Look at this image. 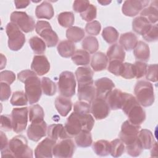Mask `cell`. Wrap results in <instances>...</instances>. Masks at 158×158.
<instances>
[{
	"label": "cell",
	"mask_w": 158,
	"mask_h": 158,
	"mask_svg": "<svg viewBox=\"0 0 158 158\" xmlns=\"http://www.w3.org/2000/svg\"><path fill=\"white\" fill-rule=\"evenodd\" d=\"M19 81L24 83L25 93L30 104L36 103L40 100L41 94V81L36 73L33 70H25L17 74Z\"/></svg>",
	"instance_id": "cell-1"
},
{
	"label": "cell",
	"mask_w": 158,
	"mask_h": 158,
	"mask_svg": "<svg viewBox=\"0 0 158 158\" xmlns=\"http://www.w3.org/2000/svg\"><path fill=\"white\" fill-rule=\"evenodd\" d=\"M94 124V120L91 114L80 115L73 112L67 118L64 127L68 136L72 138L81 130L90 131Z\"/></svg>",
	"instance_id": "cell-2"
},
{
	"label": "cell",
	"mask_w": 158,
	"mask_h": 158,
	"mask_svg": "<svg viewBox=\"0 0 158 158\" xmlns=\"http://www.w3.org/2000/svg\"><path fill=\"white\" fill-rule=\"evenodd\" d=\"M122 110L127 115L132 124L140 125L146 119V112L137 99L132 94L123 93V101Z\"/></svg>",
	"instance_id": "cell-3"
},
{
	"label": "cell",
	"mask_w": 158,
	"mask_h": 158,
	"mask_svg": "<svg viewBox=\"0 0 158 158\" xmlns=\"http://www.w3.org/2000/svg\"><path fill=\"white\" fill-rule=\"evenodd\" d=\"M134 92L136 99L142 106L149 107L154 103V88L150 82L146 80L138 81L135 85Z\"/></svg>",
	"instance_id": "cell-4"
},
{
	"label": "cell",
	"mask_w": 158,
	"mask_h": 158,
	"mask_svg": "<svg viewBox=\"0 0 158 158\" xmlns=\"http://www.w3.org/2000/svg\"><path fill=\"white\" fill-rule=\"evenodd\" d=\"M8 147L14 157H33V151L28 146V141L22 135L13 137L9 141Z\"/></svg>",
	"instance_id": "cell-5"
},
{
	"label": "cell",
	"mask_w": 158,
	"mask_h": 158,
	"mask_svg": "<svg viewBox=\"0 0 158 158\" xmlns=\"http://www.w3.org/2000/svg\"><path fill=\"white\" fill-rule=\"evenodd\" d=\"M6 32L8 36V47L14 51L20 50L25 43V35L19 28L12 22L6 25Z\"/></svg>",
	"instance_id": "cell-6"
},
{
	"label": "cell",
	"mask_w": 158,
	"mask_h": 158,
	"mask_svg": "<svg viewBox=\"0 0 158 158\" xmlns=\"http://www.w3.org/2000/svg\"><path fill=\"white\" fill-rule=\"evenodd\" d=\"M57 84L61 96L71 98L75 94L76 81L74 74L72 72H62L59 77Z\"/></svg>",
	"instance_id": "cell-7"
},
{
	"label": "cell",
	"mask_w": 158,
	"mask_h": 158,
	"mask_svg": "<svg viewBox=\"0 0 158 158\" xmlns=\"http://www.w3.org/2000/svg\"><path fill=\"white\" fill-rule=\"evenodd\" d=\"M36 32L43 39L47 47L55 46L58 42V36L52 29L50 23L44 20H39L35 25Z\"/></svg>",
	"instance_id": "cell-8"
},
{
	"label": "cell",
	"mask_w": 158,
	"mask_h": 158,
	"mask_svg": "<svg viewBox=\"0 0 158 158\" xmlns=\"http://www.w3.org/2000/svg\"><path fill=\"white\" fill-rule=\"evenodd\" d=\"M10 21L25 33L31 32L35 28V24L33 18L28 15L25 12H13L10 15Z\"/></svg>",
	"instance_id": "cell-9"
},
{
	"label": "cell",
	"mask_w": 158,
	"mask_h": 158,
	"mask_svg": "<svg viewBox=\"0 0 158 158\" xmlns=\"http://www.w3.org/2000/svg\"><path fill=\"white\" fill-rule=\"evenodd\" d=\"M140 128V125H133L128 120L122 123L118 136L125 146L132 144L136 141Z\"/></svg>",
	"instance_id": "cell-10"
},
{
	"label": "cell",
	"mask_w": 158,
	"mask_h": 158,
	"mask_svg": "<svg viewBox=\"0 0 158 158\" xmlns=\"http://www.w3.org/2000/svg\"><path fill=\"white\" fill-rule=\"evenodd\" d=\"M13 130L17 133L22 132L26 128L28 122V108H14L11 112Z\"/></svg>",
	"instance_id": "cell-11"
},
{
	"label": "cell",
	"mask_w": 158,
	"mask_h": 158,
	"mask_svg": "<svg viewBox=\"0 0 158 158\" xmlns=\"http://www.w3.org/2000/svg\"><path fill=\"white\" fill-rule=\"evenodd\" d=\"M75 150L73 141L70 138L60 139L53 148L52 153L56 157H72Z\"/></svg>",
	"instance_id": "cell-12"
},
{
	"label": "cell",
	"mask_w": 158,
	"mask_h": 158,
	"mask_svg": "<svg viewBox=\"0 0 158 158\" xmlns=\"http://www.w3.org/2000/svg\"><path fill=\"white\" fill-rule=\"evenodd\" d=\"M110 109L106 99L95 98L91 102L90 112L96 119L102 120L109 115Z\"/></svg>",
	"instance_id": "cell-13"
},
{
	"label": "cell",
	"mask_w": 158,
	"mask_h": 158,
	"mask_svg": "<svg viewBox=\"0 0 158 158\" xmlns=\"http://www.w3.org/2000/svg\"><path fill=\"white\" fill-rule=\"evenodd\" d=\"M149 3V1L127 0L124 1L122 11L126 16L133 17L138 15L141 10L147 7Z\"/></svg>",
	"instance_id": "cell-14"
},
{
	"label": "cell",
	"mask_w": 158,
	"mask_h": 158,
	"mask_svg": "<svg viewBox=\"0 0 158 158\" xmlns=\"http://www.w3.org/2000/svg\"><path fill=\"white\" fill-rule=\"evenodd\" d=\"M57 141L49 137L44 138L36 147L35 156L36 158H51L52 157L53 148Z\"/></svg>",
	"instance_id": "cell-15"
},
{
	"label": "cell",
	"mask_w": 158,
	"mask_h": 158,
	"mask_svg": "<svg viewBox=\"0 0 158 158\" xmlns=\"http://www.w3.org/2000/svg\"><path fill=\"white\" fill-rule=\"evenodd\" d=\"M47 131V124L44 120L38 122H32L28 127L27 134L28 138L35 142L38 141L45 136Z\"/></svg>",
	"instance_id": "cell-16"
},
{
	"label": "cell",
	"mask_w": 158,
	"mask_h": 158,
	"mask_svg": "<svg viewBox=\"0 0 158 158\" xmlns=\"http://www.w3.org/2000/svg\"><path fill=\"white\" fill-rule=\"evenodd\" d=\"M96 98L106 99L109 93L114 89L115 85L109 78L102 77L94 81Z\"/></svg>",
	"instance_id": "cell-17"
},
{
	"label": "cell",
	"mask_w": 158,
	"mask_h": 158,
	"mask_svg": "<svg viewBox=\"0 0 158 158\" xmlns=\"http://www.w3.org/2000/svg\"><path fill=\"white\" fill-rule=\"evenodd\" d=\"M31 69L38 75L42 76L49 71V62L44 55L35 56L31 64Z\"/></svg>",
	"instance_id": "cell-18"
},
{
	"label": "cell",
	"mask_w": 158,
	"mask_h": 158,
	"mask_svg": "<svg viewBox=\"0 0 158 158\" xmlns=\"http://www.w3.org/2000/svg\"><path fill=\"white\" fill-rule=\"evenodd\" d=\"M96 96V89L93 83L78 85V98L79 101L87 102L89 104L92 102Z\"/></svg>",
	"instance_id": "cell-19"
},
{
	"label": "cell",
	"mask_w": 158,
	"mask_h": 158,
	"mask_svg": "<svg viewBox=\"0 0 158 158\" xmlns=\"http://www.w3.org/2000/svg\"><path fill=\"white\" fill-rule=\"evenodd\" d=\"M123 93L118 89H112L107 95L106 101L110 109L117 110L122 108L123 101Z\"/></svg>",
	"instance_id": "cell-20"
},
{
	"label": "cell",
	"mask_w": 158,
	"mask_h": 158,
	"mask_svg": "<svg viewBox=\"0 0 158 158\" xmlns=\"http://www.w3.org/2000/svg\"><path fill=\"white\" fill-rule=\"evenodd\" d=\"M47 135L49 138L57 141L67 138H70L62 124H52L47 128Z\"/></svg>",
	"instance_id": "cell-21"
},
{
	"label": "cell",
	"mask_w": 158,
	"mask_h": 158,
	"mask_svg": "<svg viewBox=\"0 0 158 158\" xmlns=\"http://www.w3.org/2000/svg\"><path fill=\"white\" fill-rule=\"evenodd\" d=\"M151 23L144 17L139 16L132 21L133 30L138 35H144L151 27Z\"/></svg>",
	"instance_id": "cell-22"
},
{
	"label": "cell",
	"mask_w": 158,
	"mask_h": 158,
	"mask_svg": "<svg viewBox=\"0 0 158 158\" xmlns=\"http://www.w3.org/2000/svg\"><path fill=\"white\" fill-rule=\"evenodd\" d=\"M54 14V11L52 4L46 1L37 6L35 9V15L38 19H51Z\"/></svg>",
	"instance_id": "cell-23"
},
{
	"label": "cell",
	"mask_w": 158,
	"mask_h": 158,
	"mask_svg": "<svg viewBox=\"0 0 158 158\" xmlns=\"http://www.w3.org/2000/svg\"><path fill=\"white\" fill-rule=\"evenodd\" d=\"M55 107L61 116L65 117L72 109V102L70 98L60 96L55 100Z\"/></svg>",
	"instance_id": "cell-24"
},
{
	"label": "cell",
	"mask_w": 158,
	"mask_h": 158,
	"mask_svg": "<svg viewBox=\"0 0 158 158\" xmlns=\"http://www.w3.org/2000/svg\"><path fill=\"white\" fill-rule=\"evenodd\" d=\"M109 59L107 56L102 52H98L91 57V66L95 72L102 71L107 67Z\"/></svg>",
	"instance_id": "cell-25"
},
{
	"label": "cell",
	"mask_w": 158,
	"mask_h": 158,
	"mask_svg": "<svg viewBox=\"0 0 158 158\" xmlns=\"http://www.w3.org/2000/svg\"><path fill=\"white\" fill-rule=\"evenodd\" d=\"M138 38L132 32H127L121 35L119 43L123 49L130 51L134 49L138 43Z\"/></svg>",
	"instance_id": "cell-26"
},
{
	"label": "cell",
	"mask_w": 158,
	"mask_h": 158,
	"mask_svg": "<svg viewBox=\"0 0 158 158\" xmlns=\"http://www.w3.org/2000/svg\"><path fill=\"white\" fill-rule=\"evenodd\" d=\"M75 76L78 85L93 83V72L89 67H78L75 71Z\"/></svg>",
	"instance_id": "cell-27"
},
{
	"label": "cell",
	"mask_w": 158,
	"mask_h": 158,
	"mask_svg": "<svg viewBox=\"0 0 158 158\" xmlns=\"http://www.w3.org/2000/svg\"><path fill=\"white\" fill-rule=\"evenodd\" d=\"M135 58L141 62H148L150 57V49L149 46L142 41L138 42L133 50Z\"/></svg>",
	"instance_id": "cell-28"
},
{
	"label": "cell",
	"mask_w": 158,
	"mask_h": 158,
	"mask_svg": "<svg viewBox=\"0 0 158 158\" xmlns=\"http://www.w3.org/2000/svg\"><path fill=\"white\" fill-rule=\"evenodd\" d=\"M141 16L145 17L151 23H155L158 20L157 1L151 2V4L144 8L141 13Z\"/></svg>",
	"instance_id": "cell-29"
},
{
	"label": "cell",
	"mask_w": 158,
	"mask_h": 158,
	"mask_svg": "<svg viewBox=\"0 0 158 158\" xmlns=\"http://www.w3.org/2000/svg\"><path fill=\"white\" fill-rule=\"evenodd\" d=\"M138 138L144 149H151L155 143L152 133L147 129L140 130L138 135Z\"/></svg>",
	"instance_id": "cell-30"
},
{
	"label": "cell",
	"mask_w": 158,
	"mask_h": 158,
	"mask_svg": "<svg viewBox=\"0 0 158 158\" xmlns=\"http://www.w3.org/2000/svg\"><path fill=\"white\" fill-rule=\"evenodd\" d=\"M57 51L60 56L68 58L74 54L75 51V46L69 40L61 41L57 45Z\"/></svg>",
	"instance_id": "cell-31"
},
{
	"label": "cell",
	"mask_w": 158,
	"mask_h": 158,
	"mask_svg": "<svg viewBox=\"0 0 158 158\" xmlns=\"http://www.w3.org/2000/svg\"><path fill=\"white\" fill-rule=\"evenodd\" d=\"M106 56L110 61L117 60L123 62L125 59V52L120 45L114 44L108 48Z\"/></svg>",
	"instance_id": "cell-32"
},
{
	"label": "cell",
	"mask_w": 158,
	"mask_h": 158,
	"mask_svg": "<svg viewBox=\"0 0 158 158\" xmlns=\"http://www.w3.org/2000/svg\"><path fill=\"white\" fill-rule=\"evenodd\" d=\"M85 35L84 30L78 27H70L66 31L67 38L72 43L80 41L84 38Z\"/></svg>",
	"instance_id": "cell-33"
},
{
	"label": "cell",
	"mask_w": 158,
	"mask_h": 158,
	"mask_svg": "<svg viewBox=\"0 0 158 158\" xmlns=\"http://www.w3.org/2000/svg\"><path fill=\"white\" fill-rule=\"evenodd\" d=\"M110 144L107 140L101 139L95 141L93 145L94 152L99 156H106L110 154Z\"/></svg>",
	"instance_id": "cell-34"
},
{
	"label": "cell",
	"mask_w": 158,
	"mask_h": 158,
	"mask_svg": "<svg viewBox=\"0 0 158 158\" xmlns=\"http://www.w3.org/2000/svg\"><path fill=\"white\" fill-rule=\"evenodd\" d=\"M77 145L80 148H87L91 145L93 143L92 136L90 131L81 130L75 137Z\"/></svg>",
	"instance_id": "cell-35"
},
{
	"label": "cell",
	"mask_w": 158,
	"mask_h": 158,
	"mask_svg": "<svg viewBox=\"0 0 158 158\" xmlns=\"http://www.w3.org/2000/svg\"><path fill=\"white\" fill-rule=\"evenodd\" d=\"M72 60L77 65H86L90 62V55L85 50L78 49L72 55Z\"/></svg>",
	"instance_id": "cell-36"
},
{
	"label": "cell",
	"mask_w": 158,
	"mask_h": 158,
	"mask_svg": "<svg viewBox=\"0 0 158 158\" xmlns=\"http://www.w3.org/2000/svg\"><path fill=\"white\" fill-rule=\"evenodd\" d=\"M29 120L31 123L43 120L44 113L43 108L39 104H35L29 107Z\"/></svg>",
	"instance_id": "cell-37"
},
{
	"label": "cell",
	"mask_w": 158,
	"mask_h": 158,
	"mask_svg": "<svg viewBox=\"0 0 158 158\" xmlns=\"http://www.w3.org/2000/svg\"><path fill=\"white\" fill-rule=\"evenodd\" d=\"M81 46L88 53L93 54L98 51L99 43L96 38L92 36H88L83 40Z\"/></svg>",
	"instance_id": "cell-38"
},
{
	"label": "cell",
	"mask_w": 158,
	"mask_h": 158,
	"mask_svg": "<svg viewBox=\"0 0 158 158\" xmlns=\"http://www.w3.org/2000/svg\"><path fill=\"white\" fill-rule=\"evenodd\" d=\"M29 44L33 51L37 54H42L46 50L45 42L38 36H33L29 40Z\"/></svg>",
	"instance_id": "cell-39"
},
{
	"label": "cell",
	"mask_w": 158,
	"mask_h": 158,
	"mask_svg": "<svg viewBox=\"0 0 158 158\" xmlns=\"http://www.w3.org/2000/svg\"><path fill=\"white\" fill-rule=\"evenodd\" d=\"M110 154L114 157H118L125 152V144L120 139H115L110 142Z\"/></svg>",
	"instance_id": "cell-40"
},
{
	"label": "cell",
	"mask_w": 158,
	"mask_h": 158,
	"mask_svg": "<svg viewBox=\"0 0 158 158\" xmlns=\"http://www.w3.org/2000/svg\"><path fill=\"white\" fill-rule=\"evenodd\" d=\"M59 25L65 28L72 27L75 21L74 14L72 12H63L57 16Z\"/></svg>",
	"instance_id": "cell-41"
},
{
	"label": "cell",
	"mask_w": 158,
	"mask_h": 158,
	"mask_svg": "<svg viewBox=\"0 0 158 158\" xmlns=\"http://www.w3.org/2000/svg\"><path fill=\"white\" fill-rule=\"evenodd\" d=\"M118 31L112 27L104 28L102 32V38L109 44H112L116 42L118 38Z\"/></svg>",
	"instance_id": "cell-42"
},
{
	"label": "cell",
	"mask_w": 158,
	"mask_h": 158,
	"mask_svg": "<svg viewBox=\"0 0 158 158\" xmlns=\"http://www.w3.org/2000/svg\"><path fill=\"white\" fill-rule=\"evenodd\" d=\"M41 88L43 93L47 96L54 95L57 90L56 84L50 78L48 77L42 78Z\"/></svg>",
	"instance_id": "cell-43"
},
{
	"label": "cell",
	"mask_w": 158,
	"mask_h": 158,
	"mask_svg": "<svg viewBox=\"0 0 158 158\" xmlns=\"http://www.w3.org/2000/svg\"><path fill=\"white\" fill-rule=\"evenodd\" d=\"M28 98L25 93L22 91H17L13 93L10 99V104L12 106H21L27 105L28 103Z\"/></svg>",
	"instance_id": "cell-44"
},
{
	"label": "cell",
	"mask_w": 158,
	"mask_h": 158,
	"mask_svg": "<svg viewBox=\"0 0 158 158\" xmlns=\"http://www.w3.org/2000/svg\"><path fill=\"white\" fill-rule=\"evenodd\" d=\"M125 149L127 154L130 156L138 157L141 154L143 148L138 138L136 141H135L133 143L126 145Z\"/></svg>",
	"instance_id": "cell-45"
},
{
	"label": "cell",
	"mask_w": 158,
	"mask_h": 158,
	"mask_svg": "<svg viewBox=\"0 0 158 158\" xmlns=\"http://www.w3.org/2000/svg\"><path fill=\"white\" fill-rule=\"evenodd\" d=\"M90 108L89 103L83 101H78L74 104L73 112L80 115H85L89 114Z\"/></svg>",
	"instance_id": "cell-46"
},
{
	"label": "cell",
	"mask_w": 158,
	"mask_h": 158,
	"mask_svg": "<svg viewBox=\"0 0 158 158\" xmlns=\"http://www.w3.org/2000/svg\"><path fill=\"white\" fill-rule=\"evenodd\" d=\"M97 9L95 6L90 4L88 7L82 13H80L81 17L86 22H91L96 18Z\"/></svg>",
	"instance_id": "cell-47"
},
{
	"label": "cell",
	"mask_w": 158,
	"mask_h": 158,
	"mask_svg": "<svg viewBox=\"0 0 158 158\" xmlns=\"http://www.w3.org/2000/svg\"><path fill=\"white\" fill-rule=\"evenodd\" d=\"M123 63H122V62L117 60H114L109 62L107 70L109 72L116 76H120L123 70Z\"/></svg>",
	"instance_id": "cell-48"
},
{
	"label": "cell",
	"mask_w": 158,
	"mask_h": 158,
	"mask_svg": "<svg viewBox=\"0 0 158 158\" xmlns=\"http://www.w3.org/2000/svg\"><path fill=\"white\" fill-rule=\"evenodd\" d=\"M101 29V23L97 20L87 23L85 26V31L88 34L91 35H98Z\"/></svg>",
	"instance_id": "cell-49"
},
{
	"label": "cell",
	"mask_w": 158,
	"mask_h": 158,
	"mask_svg": "<svg viewBox=\"0 0 158 158\" xmlns=\"http://www.w3.org/2000/svg\"><path fill=\"white\" fill-rule=\"evenodd\" d=\"M147 64L141 61H136L133 64V69L135 77L138 79L143 77L146 74Z\"/></svg>",
	"instance_id": "cell-50"
},
{
	"label": "cell",
	"mask_w": 158,
	"mask_h": 158,
	"mask_svg": "<svg viewBox=\"0 0 158 158\" xmlns=\"http://www.w3.org/2000/svg\"><path fill=\"white\" fill-rule=\"evenodd\" d=\"M145 75L147 80L152 82H157V65L156 64H150L148 65Z\"/></svg>",
	"instance_id": "cell-51"
},
{
	"label": "cell",
	"mask_w": 158,
	"mask_h": 158,
	"mask_svg": "<svg viewBox=\"0 0 158 158\" xmlns=\"http://www.w3.org/2000/svg\"><path fill=\"white\" fill-rule=\"evenodd\" d=\"M143 38L148 42H154L158 38V27L157 24L152 25L149 31L143 35Z\"/></svg>",
	"instance_id": "cell-52"
},
{
	"label": "cell",
	"mask_w": 158,
	"mask_h": 158,
	"mask_svg": "<svg viewBox=\"0 0 158 158\" xmlns=\"http://www.w3.org/2000/svg\"><path fill=\"white\" fill-rule=\"evenodd\" d=\"M120 76L125 79H131L135 77L133 64L131 63H123V70Z\"/></svg>",
	"instance_id": "cell-53"
},
{
	"label": "cell",
	"mask_w": 158,
	"mask_h": 158,
	"mask_svg": "<svg viewBox=\"0 0 158 158\" xmlns=\"http://www.w3.org/2000/svg\"><path fill=\"white\" fill-rule=\"evenodd\" d=\"M1 128L5 131H9L13 128L11 115L6 114L1 115Z\"/></svg>",
	"instance_id": "cell-54"
},
{
	"label": "cell",
	"mask_w": 158,
	"mask_h": 158,
	"mask_svg": "<svg viewBox=\"0 0 158 158\" xmlns=\"http://www.w3.org/2000/svg\"><path fill=\"white\" fill-rule=\"evenodd\" d=\"M15 80L14 73L10 70H4L0 73V81L4 82L9 85L12 84Z\"/></svg>",
	"instance_id": "cell-55"
},
{
	"label": "cell",
	"mask_w": 158,
	"mask_h": 158,
	"mask_svg": "<svg viewBox=\"0 0 158 158\" xmlns=\"http://www.w3.org/2000/svg\"><path fill=\"white\" fill-rule=\"evenodd\" d=\"M89 4L90 3L88 1L77 0L73 2V9L76 12L82 13L88 7Z\"/></svg>",
	"instance_id": "cell-56"
},
{
	"label": "cell",
	"mask_w": 158,
	"mask_h": 158,
	"mask_svg": "<svg viewBox=\"0 0 158 158\" xmlns=\"http://www.w3.org/2000/svg\"><path fill=\"white\" fill-rule=\"evenodd\" d=\"M1 92H0V99L1 101H4L7 100L10 94H11V89L9 84L1 82Z\"/></svg>",
	"instance_id": "cell-57"
},
{
	"label": "cell",
	"mask_w": 158,
	"mask_h": 158,
	"mask_svg": "<svg viewBox=\"0 0 158 158\" xmlns=\"http://www.w3.org/2000/svg\"><path fill=\"white\" fill-rule=\"evenodd\" d=\"M0 137H1V151L3 150L6 148H7L9 145V143H8V139L7 138L6 135V134L2 132V131H0Z\"/></svg>",
	"instance_id": "cell-58"
},
{
	"label": "cell",
	"mask_w": 158,
	"mask_h": 158,
	"mask_svg": "<svg viewBox=\"0 0 158 158\" xmlns=\"http://www.w3.org/2000/svg\"><path fill=\"white\" fill-rule=\"evenodd\" d=\"M30 2L29 1H14L16 9L25 8L29 5Z\"/></svg>",
	"instance_id": "cell-59"
},
{
	"label": "cell",
	"mask_w": 158,
	"mask_h": 158,
	"mask_svg": "<svg viewBox=\"0 0 158 158\" xmlns=\"http://www.w3.org/2000/svg\"><path fill=\"white\" fill-rule=\"evenodd\" d=\"M1 157H14V155L12 154V152H11V151L10 150V149L9 148V147H7V148L1 150Z\"/></svg>",
	"instance_id": "cell-60"
},
{
	"label": "cell",
	"mask_w": 158,
	"mask_h": 158,
	"mask_svg": "<svg viewBox=\"0 0 158 158\" xmlns=\"http://www.w3.org/2000/svg\"><path fill=\"white\" fill-rule=\"evenodd\" d=\"M1 69H2L6 66V57L2 54H1Z\"/></svg>",
	"instance_id": "cell-61"
},
{
	"label": "cell",
	"mask_w": 158,
	"mask_h": 158,
	"mask_svg": "<svg viewBox=\"0 0 158 158\" xmlns=\"http://www.w3.org/2000/svg\"><path fill=\"white\" fill-rule=\"evenodd\" d=\"M99 3H100L101 5H102V6H106V5H107L108 4H109V3H110L111 2V1H98Z\"/></svg>",
	"instance_id": "cell-62"
}]
</instances>
